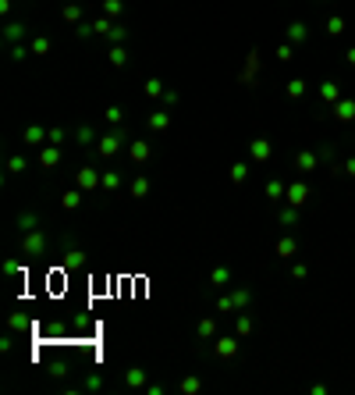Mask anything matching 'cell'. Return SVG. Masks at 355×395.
I'll use <instances>...</instances> for the list:
<instances>
[]
</instances>
